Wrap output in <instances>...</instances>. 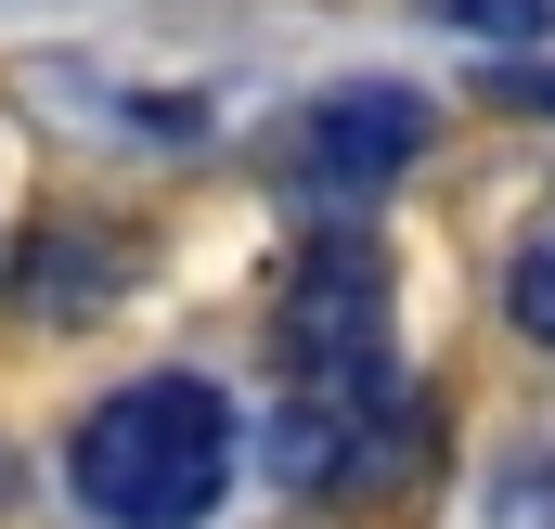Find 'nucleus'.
Masks as SVG:
<instances>
[{
  "label": "nucleus",
  "instance_id": "nucleus-9",
  "mask_svg": "<svg viewBox=\"0 0 555 529\" xmlns=\"http://www.w3.org/2000/svg\"><path fill=\"white\" fill-rule=\"evenodd\" d=\"M13 478H26V465H13V439H0V504H13Z\"/></svg>",
  "mask_w": 555,
  "mask_h": 529
},
{
  "label": "nucleus",
  "instance_id": "nucleus-6",
  "mask_svg": "<svg viewBox=\"0 0 555 529\" xmlns=\"http://www.w3.org/2000/svg\"><path fill=\"white\" fill-rule=\"evenodd\" d=\"M504 323H517L530 349H555V207L517 233V259H504Z\"/></svg>",
  "mask_w": 555,
  "mask_h": 529
},
{
  "label": "nucleus",
  "instance_id": "nucleus-7",
  "mask_svg": "<svg viewBox=\"0 0 555 529\" xmlns=\"http://www.w3.org/2000/svg\"><path fill=\"white\" fill-rule=\"evenodd\" d=\"M426 13H439L452 39H504V52H517V39H543V26H555V0H426Z\"/></svg>",
  "mask_w": 555,
  "mask_h": 529
},
{
  "label": "nucleus",
  "instance_id": "nucleus-2",
  "mask_svg": "<svg viewBox=\"0 0 555 529\" xmlns=\"http://www.w3.org/2000/svg\"><path fill=\"white\" fill-rule=\"evenodd\" d=\"M426 142H439V104L401 91V78H336V91H310L297 117H284L272 168L284 194H310V207H375L388 181H414Z\"/></svg>",
  "mask_w": 555,
  "mask_h": 529
},
{
  "label": "nucleus",
  "instance_id": "nucleus-1",
  "mask_svg": "<svg viewBox=\"0 0 555 529\" xmlns=\"http://www.w3.org/2000/svg\"><path fill=\"white\" fill-rule=\"evenodd\" d=\"M233 452H246V426L207 375H130L78 413L65 491L91 529H207L233 491Z\"/></svg>",
  "mask_w": 555,
  "mask_h": 529
},
{
  "label": "nucleus",
  "instance_id": "nucleus-4",
  "mask_svg": "<svg viewBox=\"0 0 555 529\" xmlns=\"http://www.w3.org/2000/svg\"><path fill=\"white\" fill-rule=\"evenodd\" d=\"M284 375H388V259L362 233H323L272 297Z\"/></svg>",
  "mask_w": 555,
  "mask_h": 529
},
{
  "label": "nucleus",
  "instance_id": "nucleus-5",
  "mask_svg": "<svg viewBox=\"0 0 555 529\" xmlns=\"http://www.w3.org/2000/svg\"><path fill=\"white\" fill-rule=\"evenodd\" d=\"M117 284H130V246H117L104 220H39L26 259H13V310H26V323H91Z\"/></svg>",
  "mask_w": 555,
  "mask_h": 529
},
{
  "label": "nucleus",
  "instance_id": "nucleus-3",
  "mask_svg": "<svg viewBox=\"0 0 555 529\" xmlns=\"http://www.w3.org/2000/svg\"><path fill=\"white\" fill-rule=\"evenodd\" d=\"M401 465H414V388H401V362L388 375H297L284 388V413H272V478L284 491L349 504V491H375Z\"/></svg>",
  "mask_w": 555,
  "mask_h": 529
},
{
  "label": "nucleus",
  "instance_id": "nucleus-8",
  "mask_svg": "<svg viewBox=\"0 0 555 529\" xmlns=\"http://www.w3.org/2000/svg\"><path fill=\"white\" fill-rule=\"evenodd\" d=\"M491 91H504V104H530V117H555V65H504Z\"/></svg>",
  "mask_w": 555,
  "mask_h": 529
}]
</instances>
